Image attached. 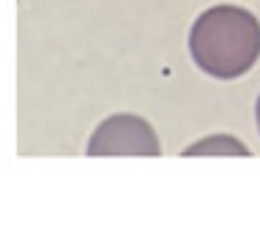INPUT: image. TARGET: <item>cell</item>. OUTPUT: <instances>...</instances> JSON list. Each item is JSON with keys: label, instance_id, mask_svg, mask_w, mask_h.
Wrapping results in <instances>:
<instances>
[{"label": "cell", "instance_id": "6da1fadb", "mask_svg": "<svg viewBox=\"0 0 260 229\" xmlns=\"http://www.w3.org/2000/svg\"><path fill=\"white\" fill-rule=\"evenodd\" d=\"M189 54L195 66L215 79L243 77L260 57V23L238 6L207 9L192 23Z\"/></svg>", "mask_w": 260, "mask_h": 229}, {"label": "cell", "instance_id": "7a4b0ae2", "mask_svg": "<svg viewBox=\"0 0 260 229\" xmlns=\"http://www.w3.org/2000/svg\"><path fill=\"white\" fill-rule=\"evenodd\" d=\"M88 153L91 156H158L161 144L150 122H144L142 116L116 113L96 127Z\"/></svg>", "mask_w": 260, "mask_h": 229}, {"label": "cell", "instance_id": "3957f363", "mask_svg": "<svg viewBox=\"0 0 260 229\" xmlns=\"http://www.w3.org/2000/svg\"><path fill=\"white\" fill-rule=\"evenodd\" d=\"M204 153H212V156H235V153H241V156H249V147H243L238 139L232 136H209L198 144H189L184 156H204Z\"/></svg>", "mask_w": 260, "mask_h": 229}, {"label": "cell", "instance_id": "277c9868", "mask_svg": "<svg viewBox=\"0 0 260 229\" xmlns=\"http://www.w3.org/2000/svg\"><path fill=\"white\" fill-rule=\"evenodd\" d=\"M254 116H257V130H260V96H257V108H254Z\"/></svg>", "mask_w": 260, "mask_h": 229}]
</instances>
